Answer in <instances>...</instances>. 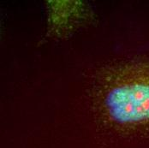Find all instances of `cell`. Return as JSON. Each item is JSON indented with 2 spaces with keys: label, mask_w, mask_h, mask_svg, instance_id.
Returning a JSON list of instances; mask_svg holds the SVG:
<instances>
[{
  "label": "cell",
  "mask_w": 149,
  "mask_h": 148,
  "mask_svg": "<svg viewBox=\"0 0 149 148\" xmlns=\"http://www.w3.org/2000/svg\"><path fill=\"white\" fill-rule=\"evenodd\" d=\"M93 106L104 122L125 130L149 127V59L104 69L93 89Z\"/></svg>",
  "instance_id": "1"
},
{
  "label": "cell",
  "mask_w": 149,
  "mask_h": 148,
  "mask_svg": "<svg viewBox=\"0 0 149 148\" xmlns=\"http://www.w3.org/2000/svg\"><path fill=\"white\" fill-rule=\"evenodd\" d=\"M47 37L64 38L73 31L90 23L93 13L88 4L78 1H49Z\"/></svg>",
  "instance_id": "2"
}]
</instances>
